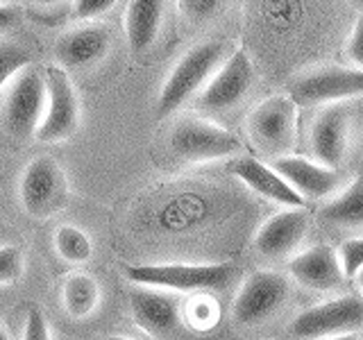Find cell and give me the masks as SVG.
Returning a JSON list of instances; mask_svg holds the SVG:
<instances>
[{"label":"cell","instance_id":"cell-11","mask_svg":"<svg viewBox=\"0 0 363 340\" xmlns=\"http://www.w3.org/2000/svg\"><path fill=\"white\" fill-rule=\"evenodd\" d=\"M255 86V66L245 50H234L213 73L200 94L193 98L196 107L209 116H220L241 107Z\"/></svg>","mask_w":363,"mask_h":340},{"label":"cell","instance_id":"cell-24","mask_svg":"<svg viewBox=\"0 0 363 340\" xmlns=\"http://www.w3.org/2000/svg\"><path fill=\"white\" fill-rule=\"evenodd\" d=\"M26 272V254L18 245H0V286L16 283Z\"/></svg>","mask_w":363,"mask_h":340},{"label":"cell","instance_id":"cell-14","mask_svg":"<svg viewBox=\"0 0 363 340\" xmlns=\"http://www.w3.org/2000/svg\"><path fill=\"white\" fill-rule=\"evenodd\" d=\"M130 311L134 324L145 336L159 340L173 336L182 322V302L177 295L150 286H134L130 290Z\"/></svg>","mask_w":363,"mask_h":340},{"label":"cell","instance_id":"cell-32","mask_svg":"<svg viewBox=\"0 0 363 340\" xmlns=\"http://www.w3.org/2000/svg\"><path fill=\"white\" fill-rule=\"evenodd\" d=\"M354 281H357V288H359V293H361V300H363V268H361V270L357 272Z\"/></svg>","mask_w":363,"mask_h":340},{"label":"cell","instance_id":"cell-33","mask_svg":"<svg viewBox=\"0 0 363 340\" xmlns=\"http://www.w3.org/2000/svg\"><path fill=\"white\" fill-rule=\"evenodd\" d=\"M34 3H39V5H43V7H55V5L64 3V0H34Z\"/></svg>","mask_w":363,"mask_h":340},{"label":"cell","instance_id":"cell-26","mask_svg":"<svg viewBox=\"0 0 363 340\" xmlns=\"http://www.w3.org/2000/svg\"><path fill=\"white\" fill-rule=\"evenodd\" d=\"M336 254H338L340 270H343V277L354 279L357 272L363 268V236L345 238V241L338 245Z\"/></svg>","mask_w":363,"mask_h":340},{"label":"cell","instance_id":"cell-28","mask_svg":"<svg viewBox=\"0 0 363 340\" xmlns=\"http://www.w3.org/2000/svg\"><path fill=\"white\" fill-rule=\"evenodd\" d=\"M21 340H52L50 324H48V320H45V315L39 306H32V309L28 311Z\"/></svg>","mask_w":363,"mask_h":340},{"label":"cell","instance_id":"cell-36","mask_svg":"<svg viewBox=\"0 0 363 340\" xmlns=\"http://www.w3.org/2000/svg\"><path fill=\"white\" fill-rule=\"evenodd\" d=\"M0 5H9V0H0Z\"/></svg>","mask_w":363,"mask_h":340},{"label":"cell","instance_id":"cell-9","mask_svg":"<svg viewBox=\"0 0 363 340\" xmlns=\"http://www.w3.org/2000/svg\"><path fill=\"white\" fill-rule=\"evenodd\" d=\"M291 298V279L277 270H255L247 275L232 302V320L241 327H259L275 315Z\"/></svg>","mask_w":363,"mask_h":340},{"label":"cell","instance_id":"cell-13","mask_svg":"<svg viewBox=\"0 0 363 340\" xmlns=\"http://www.w3.org/2000/svg\"><path fill=\"white\" fill-rule=\"evenodd\" d=\"M270 166L275 168V173L286 181L304 202L306 200H332L336 193L347 184L343 170L327 168L323 164L313 162V159L289 154V157L270 162Z\"/></svg>","mask_w":363,"mask_h":340},{"label":"cell","instance_id":"cell-7","mask_svg":"<svg viewBox=\"0 0 363 340\" xmlns=\"http://www.w3.org/2000/svg\"><path fill=\"white\" fill-rule=\"evenodd\" d=\"M45 100H48L45 73H41L34 66L23 68L7 84L3 102V123L14 139H34L45 111Z\"/></svg>","mask_w":363,"mask_h":340},{"label":"cell","instance_id":"cell-29","mask_svg":"<svg viewBox=\"0 0 363 340\" xmlns=\"http://www.w3.org/2000/svg\"><path fill=\"white\" fill-rule=\"evenodd\" d=\"M118 0H73V11L77 18L82 21H94L116 5Z\"/></svg>","mask_w":363,"mask_h":340},{"label":"cell","instance_id":"cell-25","mask_svg":"<svg viewBox=\"0 0 363 340\" xmlns=\"http://www.w3.org/2000/svg\"><path fill=\"white\" fill-rule=\"evenodd\" d=\"M177 5L189 23L202 26V23H209L220 14L227 0H177Z\"/></svg>","mask_w":363,"mask_h":340},{"label":"cell","instance_id":"cell-17","mask_svg":"<svg viewBox=\"0 0 363 340\" xmlns=\"http://www.w3.org/2000/svg\"><path fill=\"white\" fill-rule=\"evenodd\" d=\"M289 277L298 286L318 293H332L345 281L336 249L329 245H313L293 254L289 261Z\"/></svg>","mask_w":363,"mask_h":340},{"label":"cell","instance_id":"cell-31","mask_svg":"<svg viewBox=\"0 0 363 340\" xmlns=\"http://www.w3.org/2000/svg\"><path fill=\"white\" fill-rule=\"evenodd\" d=\"M323 340H359V334H343V336H332V338H323Z\"/></svg>","mask_w":363,"mask_h":340},{"label":"cell","instance_id":"cell-4","mask_svg":"<svg viewBox=\"0 0 363 340\" xmlns=\"http://www.w3.org/2000/svg\"><path fill=\"white\" fill-rule=\"evenodd\" d=\"M247 139L270 162L289 157L298 141V105L289 96H270L250 111Z\"/></svg>","mask_w":363,"mask_h":340},{"label":"cell","instance_id":"cell-35","mask_svg":"<svg viewBox=\"0 0 363 340\" xmlns=\"http://www.w3.org/2000/svg\"><path fill=\"white\" fill-rule=\"evenodd\" d=\"M0 340H11L9 334H7V329L3 327V322H0Z\"/></svg>","mask_w":363,"mask_h":340},{"label":"cell","instance_id":"cell-2","mask_svg":"<svg viewBox=\"0 0 363 340\" xmlns=\"http://www.w3.org/2000/svg\"><path fill=\"white\" fill-rule=\"evenodd\" d=\"M234 277V264H143L128 266L125 279L134 286H150L168 293L223 290Z\"/></svg>","mask_w":363,"mask_h":340},{"label":"cell","instance_id":"cell-20","mask_svg":"<svg viewBox=\"0 0 363 340\" xmlns=\"http://www.w3.org/2000/svg\"><path fill=\"white\" fill-rule=\"evenodd\" d=\"M320 218L338 230L363 227V175L347 181L332 200H327L320 209Z\"/></svg>","mask_w":363,"mask_h":340},{"label":"cell","instance_id":"cell-12","mask_svg":"<svg viewBox=\"0 0 363 340\" xmlns=\"http://www.w3.org/2000/svg\"><path fill=\"white\" fill-rule=\"evenodd\" d=\"M45 89H48V100H45V111L34 139L39 143L68 141L79 130V120H82L75 86L64 68L50 66L45 71Z\"/></svg>","mask_w":363,"mask_h":340},{"label":"cell","instance_id":"cell-19","mask_svg":"<svg viewBox=\"0 0 363 340\" xmlns=\"http://www.w3.org/2000/svg\"><path fill=\"white\" fill-rule=\"evenodd\" d=\"M164 21V0H130L125 11V37L134 52L152 48Z\"/></svg>","mask_w":363,"mask_h":340},{"label":"cell","instance_id":"cell-10","mask_svg":"<svg viewBox=\"0 0 363 340\" xmlns=\"http://www.w3.org/2000/svg\"><path fill=\"white\" fill-rule=\"evenodd\" d=\"M363 327V300L357 295H338V298L313 304L300 311L289 324V334L300 340H323L343 334H357Z\"/></svg>","mask_w":363,"mask_h":340},{"label":"cell","instance_id":"cell-1","mask_svg":"<svg viewBox=\"0 0 363 340\" xmlns=\"http://www.w3.org/2000/svg\"><path fill=\"white\" fill-rule=\"evenodd\" d=\"M232 52L234 50H230V43L227 41L213 39L193 45L191 50L182 55V60L170 71L162 86V94H159V102H157L159 116L162 118L170 116L184 102L196 98Z\"/></svg>","mask_w":363,"mask_h":340},{"label":"cell","instance_id":"cell-37","mask_svg":"<svg viewBox=\"0 0 363 340\" xmlns=\"http://www.w3.org/2000/svg\"><path fill=\"white\" fill-rule=\"evenodd\" d=\"M359 340H363V334H361V336H359Z\"/></svg>","mask_w":363,"mask_h":340},{"label":"cell","instance_id":"cell-23","mask_svg":"<svg viewBox=\"0 0 363 340\" xmlns=\"http://www.w3.org/2000/svg\"><path fill=\"white\" fill-rule=\"evenodd\" d=\"M30 66V52L18 43L0 41V91L14 79L23 68Z\"/></svg>","mask_w":363,"mask_h":340},{"label":"cell","instance_id":"cell-27","mask_svg":"<svg viewBox=\"0 0 363 340\" xmlns=\"http://www.w3.org/2000/svg\"><path fill=\"white\" fill-rule=\"evenodd\" d=\"M343 55L347 60V66L363 71V11L357 16L354 26L350 30V37L343 45Z\"/></svg>","mask_w":363,"mask_h":340},{"label":"cell","instance_id":"cell-18","mask_svg":"<svg viewBox=\"0 0 363 340\" xmlns=\"http://www.w3.org/2000/svg\"><path fill=\"white\" fill-rule=\"evenodd\" d=\"M230 170H232V175L238 181H243L250 191H255L257 196L266 198L270 202L281 204L284 209L304 207V200L275 173V168L266 162H261V159L236 157L230 162Z\"/></svg>","mask_w":363,"mask_h":340},{"label":"cell","instance_id":"cell-22","mask_svg":"<svg viewBox=\"0 0 363 340\" xmlns=\"http://www.w3.org/2000/svg\"><path fill=\"white\" fill-rule=\"evenodd\" d=\"M52 245L60 259L71 266H82L94 256V241H91V236L82 227L75 225H62L52 236Z\"/></svg>","mask_w":363,"mask_h":340},{"label":"cell","instance_id":"cell-3","mask_svg":"<svg viewBox=\"0 0 363 340\" xmlns=\"http://www.w3.org/2000/svg\"><path fill=\"white\" fill-rule=\"evenodd\" d=\"M170 152L186 164H211L236 159L243 152L241 139L223 125L200 116L175 120L168 134Z\"/></svg>","mask_w":363,"mask_h":340},{"label":"cell","instance_id":"cell-6","mask_svg":"<svg viewBox=\"0 0 363 340\" xmlns=\"http://www.w3.org/2000/svg\"><path fill=\"white\" fill-rule=\"evenodd\" d=\"M289 98L298 107H327L363 98V71L352 66H320L291 79Z\"/></svg>","mask_w":363,"mask_h":340},{"label":"cell","instance_id":"cell-8","mask_svg":"<svg viewBox=\"0 0 363 340\" xmlns=\"http://www.w3.org/2000/svg\"><path fill=\"white\" fill-rule=\"evenodd\" d=\"M354 123L357 111L350 102L318 109L309 125V152L313 162L340 170L354 141Z\"/></svg>","mask_w":363,"mask_h":340},{"label":"cell","instance_id":"cell-16","mask_svg":"<svg viewBox=\"0 0 363 340\" xmlns=\"http://www.w3.org/2000/svg\"><path fill=\"white\" fill-rule=\"evenodd\" d=\"M111 50V32L105 26H79L62 34L55 43V60L64 71L94 68Z\"/></svg>","mask_w":363,"mask_h":340},{"label":"cell","instance_id":"cell-34","mask_svg":"<svg viewBox=\"0 0 363 340\" xmlns=\"http://www.w3.org/2000/svg\"><path fill=\"white\" fill-rule=\"evenodd\" d=\"M105 340H134V338H130V336H121V334H111V336H107Z\"/></svg>","mask_w":363,"mask_h":340},{"label":"cell","instance_id":"cell-30","mask_svg":"<svg viewBox=\"0 0 363 340\" xmlns=\"http://www.w3.org/2000/svg\"><path fill=\"white\" fill-rule=\"evenodd\" d=\"M16 16H18V11L14 7H9V5H0V30H7L11 28L16 23Z\"/></svg>","mask_w":363,"mask_h":340},{"label":"cell","instance_id":"cell-15","mask_svg":"<svg viewBox=\"0 0 363 340\" xmlns=\"http://www.w3.org/2000/svg\"><path fill=\"white\" fill-rule=\"evenodd\" d=\"M309 232V213L304 207H289L259 227L255 234V249L266 259H286L295 254Z\"/></svg>","mask_w":363,"mask_h":340},{"label":"cell","instance_id":"cell-5","mask_svg":"<svg viewBox=\"0 0 363 340\" xmlns=\"http://www.w3.org/2000/svg\"><path fill=\"white\" fill-rule=\"evenodd\" d=\"M21 207L32 218H52L68 207L71 188L64 168L52 157L41 154L26 166L18 184Z\"/></svg>","mask_w":363,"mask_h":340},{"label":"cell","instance_id":"cell-21","mask_svg":"<svg viewBox=\"0 0 363 340\" xmlns=\"http://www.w3.org/2000/svg\"><path fill=\"white\" fill-rule=\"evenodd\" d=\"M100 283L89 272H73L64 279L62 286V304L68 317L73 320H86L100 306Z\"/></svg>","mask_w":363,"mask_h":340}]
</instances>
